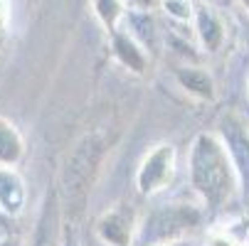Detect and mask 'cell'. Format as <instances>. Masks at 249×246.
Returning a JSON list of instances; mask_svg holds the SVG:
<instances>
[{
  "mask_svg": "<svg viewBox=\"0 0 249 246\" xmlns=\"http://www.w3.org/2000/svg\"><path fill=\"white\" fill-rule=\"evenodd\" d=\"M91 10H94L96 20L101 22V27L109 34L124 25L126 13H128L124 0H91Z\"/></svg>",
  "mask_w": 249,
  "mask_h": 246,
  "instance_id": "cell-12",
  "label": "cell"
},
{
  "mask_svg": "<svg viewBox=\"0 0 249 246\" xmlns=\"http://www.w3.org/2000/svg\"><path fill=\"white\" fill-rule=\"evenodd\" d=\"M207 246H237V244L230 236H225V234H215V236H210Z\"/></svg>",
  "mask_w": 249,
  "mask_h": 246,
  "instance_id": "cell-16",
  "label": "cell"
},
{
  "mask_svg": "<svg viewBox=\"0 0 249 246\" xmlns=\"http://www.w3.org/2000/svg\"><path fill=\"white\" fill-rule=\"evenodd\" d=\"M205 3H210L212 8H230L234 0H205Z\"/></svg>",
  "mask_w": 249,
  "mask_h": 246,
  "instance_id": "cell-20",
  "label": "cell"
},
{
  "mask_svg": "<svg viewBox=\"0 0 249 246\" xmlns=\"http://www.w3.org/2000/svg\"><path fill=\"white\" fill-rule=\"evenodd\" d=\"M239 5H242V8H244V10L249 13V0H239Z\"/></svg>",
  "mask_w": 249,
  "mask_h": 246,
  "instance_id": "cell-22",
  "label": "cell"
},
{
  "mask_svg": "<svg viewBox=\"0 0 249 246\" xmlns=\"http://www.w3.org/2000/svg\"><path fill=\"white\" fill-rule=\"evenodd\" d=\"M220 138L232 158V165L237 170V180L239 187L244 192V197H249V131L244 126V121L234 114H227L220 123Z\"/></svg>",
  "mask_w": 249,
  "mask_h": 246,
  "instance_id": "cell-5",
  "label": "cell"
},
{
  "mask_svg": "<svg viewBox=\"0 0 249 246\" xmlns=\"http://www.w3.org/2000/svg\"><path fill=\"white\" fill-rule=\"evenodd\" d=\"M156 246H193L190 239H173V241H163V244H156Z\"/></svg>",
  "mask_w": 249,
  "mask_h": 246,
  "instance_id": "cell-18",
  "label": "cell"
},
{
  "mask_svg": "<svg viewBox=\"0 0 249 246\" xmlns=\"http://www.w3.org/2000/svg\"><path fill=\"white\" fill-rule=\"evenodd\" d=\"M25 207H27V187L22 175L15 167L0 165V212L15 219L25 212Z\"/></svg>",
  "mask_w": 249,
  "mask_h": 246,
  "instance_id": "cell-8",
  "label": "cell"
},
{
  "mask_svg": "<svg viewBox=\"0 0 249 246\" xmlns=\"http://www.w3.org/2000/svg\"><path fill=\"white\" fill-rule=\"evenodd\" d=\"M202 222V212L190 204H163L138 224L136 241L141 246H156L173 239H185L193 229H197Z\"/></svg>",
  "mask_w": 249,
  "mask_h": 246,
  "instance_id": "cell-2",
  "label": "cell"
},
{
  "mask_svg": "<svg viewBox=\"0 0 249 246\" xmlns=\"http://www.w3.org/2000/svg\"><path fill=\"white\" fill-rule=\"evenodd\" d=\"M96 239L104 246H133L138 236V219L128 204H114L96 219Z\"/></svg>",
  "mask_w": 249,
  "mask_h": 246,
  "instance_id": "cell-4",
  "label": "cell"
},
{
  "mask_svg": "<svg viewBox=\"0 0 249 246\" xmlns=\"http://www.w3.org/2000/svg\"><path fill=\"white\" fill-rule=\"evenodd\" d=\"M0 246H20V241L15 236H10V234H3L0 236Z\"/></svg>",
  "mask_w": 249,
  "mask_h": 246,
  "instance_id": "cell-19",
  "label": "cell"
},
{
  "mask_svg": "<svg viewBox=\"0 0 249 246\" xmlns=\"http://www.w3.org/2000/svg\"><path fill=\"white\" fill-rule=\"evenodd\" d=\"M10 17H13V8H10V0H0V32L8 34L10 27Z\"/></svg>",
  "mask_w": 249,
  "mask_h": 246,
  "instance_id": "cell-15",
  "label": "cell"
},
{
  "mask_svg": "<svg viewBox=\"0 0 249 246\" xmlns=\"http://www.w3.org/2000/svg\"><path fill=\"white\" fill-rule=\"evenodd\" d=\"M247 91H249V84H247Z\"/></svg>",
  "mask_w": 249,
  "mask_h": 246,
  "instance_id": "cell-25",
  "label": "cell"
},
{
  "mask_svg": "<svg viewBox=\"0 0 249 246\" xmlns=\"http://www.w3.org/2000/svg\"><path fill=\"white\" fill-rule=\"evenodd\" d=\"M160 0H124V5L128 8V13H151L158 8Z\"/></svg>",
  "mask_w": 249,
  "mask_h": 246,
  "instance_id": "cell-14",
  "label": "cell"
},
{
  "mask_svg": "<svg viewBox=\"0 0 249 246\" xmlns=\"http://www.w3.org/2000/svg\"><path fill=\"white\" fill-rule=\"evenodd\" d=\"M3 234H5V231H3V229H0V236H3Z\"/></svg>",
  "mask_w": 249,
  "mask_h": 246,
  "instance_id": "cell-24",
  "label": "cell"
},
{
  "mask_svg": "<svg viewBox=\"0 0 249 246\" xmlns=\"http://www.w3.org/2000/svg\"><path fill=\"white\" fill-rule=\"evenodd\" d=\"M109 45H111L114 59L126 69V72H131V74H136V77H143V74L148 72L151 54L146 52V47L141 45L124 25L109 34Z\"/></svg>",
  "mask_w": 249,
  "mask_h": 246,
  "instance_id": "cell-6",
  "label": "cell"
},
{
  "mask_svg": "<svg viewBox=\"0 0 249 246\" xmlns=\"http://www.w3.org/2000/svg\"><path fill=\"white\" fill-rule=\"evenodd\" d=\"M188 167H190V187L197 192V197L210 212H217L234 199L239 180L220 135L197 133L190 146Z\"/></svg>",
  "mask_w": 249,
  "mask_h": 246,
  "instance_id": "cell-1",
  "label": "cell"
},
{
  "mask_svg": "<svg viewBox=\"0 0 249 246\" xmlns=\"http://www.w3.org/2000/svg\"><path fill=\"white\" fill-rule=\"evenodd\" d=\"M178 153L173 143H158L138 165L136 172V190L141 197H153L173 185L175 180V167Z\"/></svg>",
  "mask_w": 249,
  "mask_h": 246,
  "instance_id": "cell-3",
  "label": "cell"
},
{
  "mask_svg": "<svg viewBox=\"0 0 249 246\" xmlns=\"http://www.w3.org/2000/svg\"><path fill=\"white\" fill-rule=\"evenodd\" d=\"M62 246H82V244H79V239L74 236L72 229H64L62 231Z\"/></svg>",
  "mask_w": 249,
  "mask_h": 246,
  "instance_id": "cell-17",
  "label": "cell"
},
{
  "mask_svg": "<svg viewBox=\"0 0 249 246\" xmlns=\"http://www.w3.org/2000/svg\"><path fill=\"white\" fill-rule=\"evenodd\" d=\"M25 158V138L15 128L13 121L0 116V165L15 167Z\"/></svg>",
  "mask_w": 249,
  "mask_h": 246,
  "instance_id": "cell-11",
  "label": "cell"
},
{
  "mask_svg": "<svg viewBox=\"0 0 249 246\" xmlns=\"http://www.w3.org/2000/svg\"><path fill=\"white\" fill-rule=\"evenodd\" d=\"M193 20H195V34L202 45V49L207 54H215L222 49L225 40H227V32H225V22L220 20V15L207 8V5H197L193 10Z\"/></svg>",
  "mask_w": 249,
  "mask_h": 246,
  "instance_id": "cell-9",
  "label": "cell"
},
{
  "mask_svg": "<svg viewBox=\"0 0 249 246\" xmlns=\"http://www.w3.org/2000/svg\"><path fill=\"white\" fill-rule=\"evenodd\" d=\"M32 246H62V207L54 190L45 195L35 236H32Z\"/></svg>",
  "mask_w": 249,
  "mask_h": 246,
  "instance_id": "cell-7",
  "label": "cell"
},
{
  "mask_svg": "<svg viewBox=\"0 0 249 246\" xmlns=\"http://www.w3.org/2000/svg\"><path fill=\"white\" fill-rule=\"evenodd\" d=\"M175 82L188 96L197 98V101H215L217 89H215V79L210 72H205L202 66H180L175 69Z\"/></svg>",
  "mask_w": 249,
  "mask_h": 246,
  "instance_id": "cell-10",
  "label": "cell"
},
{
  "mask_svg": "<svg viewBox=\"0 0 249 246\" xmlns=\"http://www.w3.org/2000/svg\"><path fill=\"white\" fill-rule=\"evenodd\" d=\"M3 47H5V34L0 32V49H3Z\"/></svg>",
  "mask_w": 249,
  "mask_h": 246,
  "instance_id": "cell-23",
  "label": "cell"
},
{
  "mask_svg": "<svg viewBox=\"0 0 249 246\" xmlns=\"http://www.w3.org/2000/svg\"><path fill=\"white\" fill-rule=\"evenodd\" d=\"M158 5H160L163 13H165L170 20H175V22H190V20H193L195 5L190 3V0H160Z\"/></svg>",
  "mask_w": 249,
  "mask_h": 246,
  "instance_id": "cell-13",
  "label": "cell"
},
{
  "mask_svg": "<svg viewBox=\"0 0 249 246\" xmlns=\"http://www.w3.org/2000/svg\"><path fill=\"white\" fill-rule=\"evenodd\" d=\"M8 222H10V217H5L3 212H0V229L5 231V227H8Z\"/></svg>",
  "mask_w": 249,
  "mask_h": 246,
  "instance_id": "cell-21",
  "label": "cell"
}]
</instances>
